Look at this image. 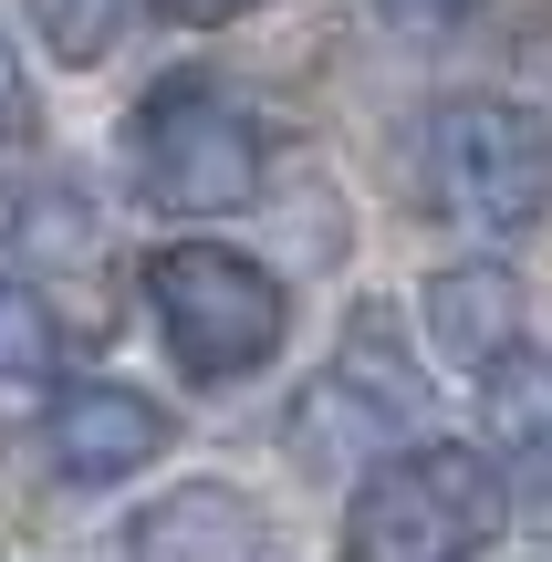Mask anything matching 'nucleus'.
I'll list each match as a JSON object with an SVG mask.
<instances>
[{"mask_svg": "<svg viewBox=\"0 0 552 562\" xmlns=\"http://www.w3.org/2000/svg\"><path fill=\"white\" fill-rule=\"evenodd\" d=\"M386 11L407 21V32H438V21H459V11H470V0H386Z\"/></svg>", "mask_w": 552, "mask_h": 562, "instance_id": "15", "label": "nucleus"}, {"mask_svg": "<svg viewBox=\"0 0 552 562\" xmlns=\"http://www.w3.org/2000/svg\"><path fill=\"white\" fill-rule=\"evenodd\" d=\"M157 21H178V32H219V21H240V11H261V0H146Z\"/></svg>", "mask_w": 552, "mask_h": 562, "instance_id": "14", "label": "nucleus"}, {"mask_svg": "<svg viewBox=\"0 0 552 562\" xmlns=\"http://www.w3.org/2000/svg\"><path fill=\"white\" fill-rule=\"evenodd\" d=\"M428 344H438V364H459V375H491V364H511L521 355V281L500 271V261H449V271H428Z\"/></svg>", "mask_w": 552, "mask_h": 562, "instance_id": "7", "label": "nucleus"}, {"mask_svg": "<svg viewBox=\"0 0 552 562\" xmlns=\"http://www.w3.org/2000/svg\"><path fill=\"white\" fill-rule=\"evenodd\" d=\"M261 552H271V521L229 480H188L125 521V562H261Z\"/></svg>", "mask_w": 552, "mask_h": 562, "instance_id": "6", "label": "nucleus"}, {"mask_svg": "<svg viewBox=\"0 0 552 562\" xmlns=\"http://www.w3.org/2000/svg\"><path fill=\"white\" fill-rule=\"evenodd\" d=\"M0 240L53 250V261H83V250H94V229H83V199H74V188L42 178V188H0Z\"/></svg>", "mask_w": 552, "mask_h": 562, "instance_id": "9", "label": "nucleus"}, {"mask_svg": "<svg viewBox=\"0 0 552 562\" xmlns=\"http://www.w3.org/2000/svg\"><path fill=\"white\" fill-rule=\"evenodd\" d=\"M42 448H53V469L74 490H115V480L167 459V406L136 396V385H63Z\"/></svg>", "mask_w": 552, "mask_h": 562, "instance_id": "5", "label": "nucleus"}, {"mask_svg": "<svg viewBox=\"0 0 552 562\" xmlns=\"http://www.w3.org/2000/svg\"><path fill=\"white\" fill-rule=\"evenodd\" d=\"M491 438L521 448V459H542V448H552V364L542 355L491 364Z\"/></svg>", "mask_w": 552, "mask_h": 562, "instance_id": "11", "label": "nucleus"}, {"mask_svg": "<svg viewBox=\"0 0 552 562\" xmlns=\"http://www.w3.org/2000/svg\"><path fill=\"white\" fill-rule=\"evenodd\" d=\"M324 417H345L354 427V448H375V438H396V427L417 417V385H407V364H396V344H386V323H365V334L334 355V375L303 396V427L292 438H313Z\"/></svg>", "mask_w": 552, "mask_h": 562, "instance_id": "8", "label": "nucleus"}, {"mask_svg": "<svg viewBox=\"0 0 552 562\" xmlns=\"http://www.w3.org/2000/svg\"><path fill=\"white\" fill-rule=\"evenodd\" d=\"M146 302H157V334L167 355L188 364L199 385H229V375H261L292 334V302L250 250L229 240H167L146 261Z\"/></svg>", "mask_w": 552, "mask_h": 562, "instance_id": "3", "label": "nucleus"}, {"mask_svg": "<svg viewBox=\"0 0 552 562\" xmlns=\"http://www.w3.org/2000/svg\"><path fill=\"white\" fill-rule=\"evenodd\" d=\"M21 11H32V32H42L53 63H104L125 42V11H136V0H21Z\"/></svg>", "mask_w": 552, "mask_h": 562, "instance_id": "12", "label": "nucleus"}, {"mask_svg": "<svg viewBox=\"0 0 552 562\" xmlns=\"http://www.w3.org/2000/svg\"><path fill=\"white\" fill-rule=\"evenodd\" d=\"M511 521V480L491 469V448L417 438L354 480L345 501V562H470Z\"/></svg>", "mask_w": 552, "mask_h": 562, "instance_id": "1", "label": "nucleus"}, {"mask_svg": "<svg viewBox=\"0 0 552 562\" xmlns=\"http://www.w3.org/2000/svg\"><path fill=\"white\" fill-rule=\"evenodd\" d=\"M438 209L480 240H532L552 220V136L521 94H449L428 125Z\"/></svg>", "mask_w": 552, "mask_h": 562, "instance_id": "4", "label": "nucleus"}, {"mask_svg": "<svg viewBox=\"0 0 552 562\" xmlns=\"http://www.w3.org/2000/svg\"><path fill=\"white\" fill-rule=\"evenodd\" d=\"M63 364V323L21 271H0V385H42Z\"/></svg>", "mask_w": 552, "mask_h": 562, "instance_id": "10", "label": "nucleus"}, {"mask_svg": "<svg viewBox=\"0 0 552 562\" xmlns=\"http://www.w3.org/2000/svg\"><path fill=\"white\" fill-rule=\"evenodd\" d=\"M125 167H136V199L157 220H229L261 199L271 146L240 94H219L209 74H167L125 125Z\"/></svg>", "mask_w": 552, "mask_h": 562, "instance_id": "2", "label": "nucleus"}, {"mask_svg": "<svg viewBox=\"0 0 552 562\" xmlns=\"http://www.w3.org/2000/svg\"><path fill=\"white\" fill-rule=\"evenodd\" d=\"M21 136H32V74H21L11 32H0V146H21Z\"/></svg>", "mask_w": 552, "mask_h": 562, "instance_id": "13", "label": "nucleus"}]
</instances>
